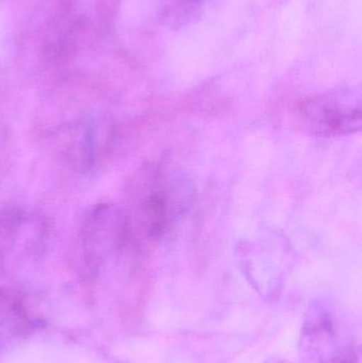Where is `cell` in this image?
Segmentation results:
<instances>
[{
	"mask_svg": "<svg viewBox=\"0 0 362 363\" xmlns=\"http://www.w3.org/2000/svg\"><path fill=\"white\" fill-rule=\"evenodd\" d=\"M298 115L304 129L312 135H349L361 129V97L350 89L319 94L302 102Z\"/></svg>",
	"mask_w": 362,
	"mask_h": 363,
	"instance_id": "6da1fadb",
	"label": "cell"
},
{
	"mask_svg": "<svg viewBox=\"0 0 362 363\" xmlns=\"http://www.w3.org/2000/svg\"><path fill=\"white\" fill-rule=\"evenodd\" d=\"M203 0H178L174 9V18L183 23V19L188 21L191 14L200 8Z\"/></svg>",
	"mask_w": 362,
	"mask_h": 363,
	"instance_id": "7a4b0ae2",
	"label": "cell"
}]
</instances>
